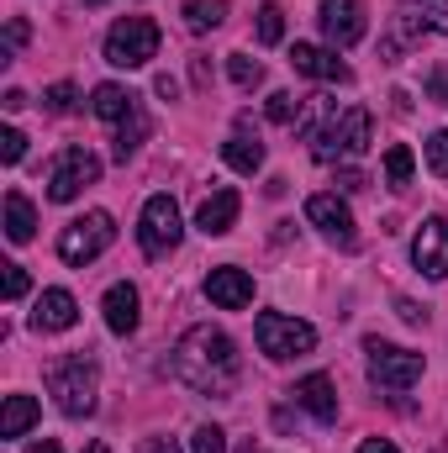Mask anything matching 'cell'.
Wrapping results in <instances>:
<instances>
[{
  "label": "cell",
  "mask_w": 448,
  "mask_h": 453,
  "mask_svg": "<svg viewBox=\"0 0 448 453\" xmlns=\"http://www.w3.org/2000/svg\"><path fill=\"white\" fill-rule=\"evenodd\" d=\"M174 380L190 385L196 395H232L237 380H243L237 342L227 338L222 327H212V322L190 327L185 338L174 342Z\"/></svg>",
  "instance_id": "cell-1"
},
{
  "label": "cell",
  "mask_w": 448,
  "mask_h": 453,
  "mask_svg": "<svg viewBox=\"0 0 448 453\" xmlns=\"http://www.w3.org/2000/svg\"><path fill=\"white\" fill-rule=\"evenodd\" d=\"M369 132H375V116L364 106H348V111H328V121L312 132V158L317 164H343V158H359L369 148Z\"/></svg>",
  "instance_id": "cell-2"
},
{
  "label": "cell",
  "mask_w": 448,
  "mask_h": 453,
  "mask_svg": "<svg viewBox=\"0 0 448 453\" xmlns=\"http://www.w3.org/2000/svg\"><path fill=\"white\" fill-rule=\"evenodd\" d=\"M48 390H53V406L64 417H90L96 411V390H101V369L90 353H69L48 369Z\"/></svg>",
  "instance_id": "cell-3"
},
{
  "label": "cell",
  "mask_w": 448,
  "mask_h": 453,
  "mask_svg": "<svg viewBox=\"0 0 448 453\" xmlns=\"http://www.w3.org/2000/svg\"><path fill=\"white\" fill-rule=\"evenodd\" d=\"M112 242H116L112 211H85V217H74V222L58 232V258L74 264V269H85V264H96Z\"/></svg>",
  "instance_id": "cell-4"
},
{
  "label": "cell",
  "mask_w": 448,
  "mask_h": 453,
  "mask_svg": "<svg viewBox=\"0 0 448 453\" xmlns=\"http://www.w3.org/2000/svg\"><path fill=\"white\" fill-rule=\"evenodd\" d=\"M253 338H259V353L264 358H306L317 348V327L312 322H296L285 311H259Z\"/></svg>",
  "instance_id": "cell-5"
},
{
  "label": "cell",
  "mask_w": 448,
  "mask_h": 453,
  "mask_svg": "<svg viewBox=\"0 0 448 453\" xmlns=\"http://www.w3.org/2000/svg\"><path fill=\"white\" fill-rule=\"evenodd\" d=\"M448 32V0H406L390 21V42H385V58H396L401 48L422 42V37H444Z\"/></svg>",
  "instance_id": "cell-6"
},
{
  "label": "cell",
  "mask_w": 448,
  "mask_h": 453,
  "mask_svg": "<svg viewBox=\"0 0 448 453\" xmlns=\"http://www.w3.org/2000/svg\"><path fill=\"white\" fill-rule=\"evenodd\" d=\"M148 58H158V27L148 16H121L106 32V64L116 69H143Z\"/></svg>",
  "instance_id": "cell-7"
},
{
  "label": "cell",
  "mask_w": 448,
  "mask_h": 453,
  "mask_svg": "<svg viewBox=\"0 0 448 453\" xmlns=\"http://www.w3.org/2000/svg\"><path fill=\"white\" fill-rule=\"evenodd\" d=\"M180 237H185L180 206H174L169 196H148V206H143V217H137V242H143V253H148V258H169V253L180 248Z\"/></svg>",
  "instance_id": "cell-8"
},
{
  "label": "cell",
  "mask_w": 448,
  "mask_h": 453,
  "mask_svg": "<svg viewBox=\"0 0 448 453\" xmlns=\"http://www.w3.org/2000/svg\"><path fill=\"white\" fill-rule=\"evenodd\" d=\"M101 180V158L90 153V148H64L53 164H48V201H58V206H69L85 185H96Z\"/></svg>",
  "instance_id": "cell-9"
},
{
  "label": "cell",
  "mask_w": 448,
  "mask_h": 453,
  "mask_svg": "<svg viewBox=\"0 0 448 453\" xmlns=\"http://www.w3.org/2000/svg\"><path fill=\"white\" fill-rule=\"evenodd\" d=\"M364 353H369V380L385 385V390H412V385L422 380V353H412V348H396V342L369 338Z\"/></svg>",
  "instance_id": "cell-10"
},
{
  "label": "cell",
  "mask_w": 448,
  "mask_h": 453,
  "mask_svg": "<svg viewBox=\"0 0 448 453\" xmlns=\"http://www.w3.org/2000/svg\"><path fill=\"white\" fill-rule=\"evenodd\" d=\"M306 222L317 226L328 242H337L343 253H353V248H359V226H353V211L337 201V190H322V196H312V201H306Z\"/></svg>",
  "instance_id": "cell-11"
},
{
  "label": "cell",
  "mask_w": 448,
  "mask_h": 453,
  "mask_svg": "<svg viewBox=\"0 0 448 453\" xmlns=\"http://www.w3.org/2000/svg\"><path fill=\"white\" fill-rule=\"evenodd\" d=\"M322 37L333 48H353L364 32H369V16H364V0H322Z\"/></svg>",
  "instance_id": "cell-12"
},
{
  "label": "cell",
  "mask_w": 448,
  "mask_h": 453,
  "mask_svg": "<svg viewBox=\"0 0 448 453\" xmlns=\"http://www.w3.org/2000/svg\"><path fill=\"white\" fill-rule=\"evenodd\" d=\"M290 69L306 74V80H328V85H348L353 69L337 58V48H317V42H296L290 48Z\"/></svg>",
  "instance_id": "cell-13"
},
{
  "label": "cell",
  "mask_w": 448,
  "mask_h": 453,
  "mask_svg": "<svg viewBox=\"0 0 448 453\" xmlns=\"http://www.w3.org/2000/svg\"><path fill=\"white\" fill-rule=\"evenodd\" d=\"M412 258L428 280H448V217H428L417 242H412Z\"/></svg>",
  "instance_id": "cell-14"
},
{
  "label": "cell",
  "mask_w": 448,
  "mask_h": 453,
  "mask_svg": "<svg viewBox=\"0 0 448 453\" xmlns=\"http://www.w3.org/2000/svg\"><path fill=\"white\" fill-rule=\"evenodd\" d=\"M206 296H212V306H222V311H243V306H253V280H248V269L222 264V269L206 274Z\"/></svg>",
  "instance_id": "cell-15"
},
{
  "label": "cell",
  "mask_w": 448,
  "mask_h": 453,
  "mask_svg": "<svg viewBox=\"0 0 448 453\" xmlns=\"http://www.w3.org/2000/svg\"><path fill=\"white\" fill-rule=\"evenodd\" d=\"M101 311H106V327H112L116 338H132L137 333V322H143V301H137V285H112L106 290V301H101Z\"/></svg>",
  "instance_id": "cell-16"
},
{
  "label": "cell",
  "mask_w": 448,
  "mask_h": 453,
  "mask_svg": "<svg viewBox=\"0 0 448 453\" xmlns=\"http://www.w3.org/2000/svg\"><path fill=\"white\" fill-rule=\"evenodd\" d=\"M74 322H80V306H74L69 290H42L37 296V311H32V327L37 333H69Z\"/></svg>",
  "instance_id": "cell-17"
},
{
  "label": "cell",
  "mask_w": 448,
  "mask_h": 453,
  "mask_svg": "<svg viewBox=\"0 0 448 453\" xmlns=\"http://www.w3.org/2000/svg\"><path fill=\"white\" fill-rule=\"evenodd\" d=\"M237 211H243V196H237V190H212V196L201 201V211H196V226H201L206 237H222V232H232Z\"/></svg>",
  "instance_id": "cell-18"
},
{
  "label": "cell",
  "mask_w": 448,
  "mask_h": 453,
  "mask_svg": "<svg viewBox=\"0 0 448 453\" xmlns=\"http://www.w3.org/2000/svg\"><path fill=\"white\" fill-rule=\"evenodd\" d=\"M290 395H296V406H306L317 422H337V390H333L328 374H306Z\"/></svg>",
  "instance_id": "cell-19"
},
{
  "label": "cell",
  "mask_w": 448,
  "mask_h": 453,
  "mask_svg": "<svg viewBox=\"0 0 448 453\" xmlns=\"http://www.w3.org/2000/svg\"><path fill=\"white\" fill-rule=\"evenodd\" d=\"M137 106H143V101H137L132 90H121V85H96V96H90V111L101 116L106 127H121Z\"/></svg>",
  "instance_id": "cell-20"
},
{
  "label": "cell",
  "mask_w": 448,
  "mask_h": 453,
  "mask_svg": "<svg viewBox=\"0 0 448 453\" xmlns=\"http://www.w3.org/2000/svg\"><path fill=\"white\" fill-rule=\"evenodd\" d=\"M222 158L237 169V174H259V169H264V142L237 132V137H227L222 142Z\"/></svg>",
  "instance_id": "cell-21"
},
{
  "label": "cell",
  "mask_w": 448,
  "mask_h": 453,
  "mask_svg": "<svg viewBox=\"0 0 448 453\" xmlns=\"http://www.w3.org/2000/svg\"><path fill=\"white\" fill-rule=\"evenodd\" d=\"M180 16H185V27H190L196 37H201V32H217L227 21V0H185Z\"/></svg>",
  "instance_id": "cell-22"
},
{
  "label": "cell",
  "mask_w": 448,
  "mask_h": 453,
  "mask_svg": "<svg viewBox=\"0 0 448 453\" xmlns=\"http://www.w3.org/2000/svg\"><path fill=\"white\" fill-rule=\"evenodd\" d=\"M32 422H37V401H32V395H5V411H0V438H21Z\"/></svg>",
  "instance_id": "cell-23"
},
{
  "label": "cell",
  "mask_w": 448,
  "mask_h": 453,
  "mask_svg": "<svg viewBox=\"0 0 448 453\" xmlns=\"http://www.w3.org/2000/svg\"><path fill=\"white\" fill-rule=\"evenodd\" d=\"M32 226H37L32 201H27L21 190H11V196H5V237H11V242H27V237H32Z\"/></svg>",
  "instance_id": "cell-24"
},
{
  "label": "cell",
  "mask_w": 448,
  "mask_h": 453,
  "mask_svg": "<svg viewBox=\"0 0 448 453\" xmlns=\"http://www.w3.org/2000/svg\"><path fill=\"white\" fill-rule=\"evenodd\" d=\"M227 74H232L237 90H259V85H264V64L248 58V53H227Z\"/></svg>",
  "instance_id": "cell-25"
},
{
  "label": "cell",
  "mask_w": 448,
  "mask_h": 453,
  "mask_svg": "<svg viewBox=\"0 0 448 453\" xmlns=\"http://www.w3.org/2000/svg\"><path fill=\"white\" fill-rule=\"evenodd\" d=\"M412 169H417V164H412V148H401V142L385 148V185H390V190H406V185H412Z\"/></svg>",
  "instance_id": "cell-26"
},
{
  "label": "cell",
  "mask_w": 448,
  "mask_h": 453,
  "mask_svg": "<svg viewBox=\"0 0 448 453\" xmlns=\"http://www.w3.org/2000/svg\"><path fill=\"white\" fill-rule=\"evenodd\" d=\"M301 106H306V101H296L290 90H274L264 111H269V121H280V127H296V121H301Z\"/></svg>",
  "instance_id": "cell-27"
},
{
  "label": "cell",
  "mask_w": 448,
  "mask_h": 453,
  "mask_svg": "<svg viewBox=\"0 0 448 453\" xmlns=\"http://www.w3.org/2000/svg\"><path fill=\"white\" fill-rule=\"evenodd\" d=\"M280 37H285V11H280V5H264V11H259V42L274 48Z\"/></svg>",
  "instance_id": "cell-28"
},
{
  "label": "cell",
  "mask_w": 448,
  "mask_h": 453,
  "mask_svg": "<svg viewBox=\"0 0 448 453\" xmlns=\"http://www.w3.org/2000/svg\"><path fill=\"white\" fill-rule=\"evenodd\" d=\"M422 153H428V169L448 180V127H444V132H433V137L422 142Z\"/></svg>",
  "instance_id": "cell-29"
},
{
  "label": "cell",
  "mask_w": 448,
  "mask_h": 453,
  "mask_svg": "<svg viewBox=\"0 0 448 453\" xmlns=\"http://www.w3.org/2000/svg\"><path fill=\"white\" fill-rule=\"evenodd\" d=\"M42 106H48L53 116H69V111H74V85H69V80H64V85H53V90L42 96Z\"/></svg>",
  "instance_id": "cell-30"
},
{
  "label": "cell",
  "mask_w": 448,
  "mask_h": 453,
  "mask_svg": "<svg viewBox=\"0 0 448 453\" xmlns=\"http://www.w3.org/2000/svg\"><path fill=\"white\" fill-rule=\"evenodd\" d=\"M190 453H227L222 427H196V438H190Z\"/></svg>",
  "instance_id": "cell-31"
},
{
  "label": "cell",
  "mask_w": 448,
  "mask_h": 453,
  "mask_svg": "<svg viewBox=\"0 0 448 453\" xmlns=\"http://www.w3.org/2000/svg\"><path fill=\"white\" fill-rule=\"evenodd\" d=\"M0 158H5V164H21V158H27V137H21L16 127L0 132Z\"/></svg>",
  "instance_id": "cell-32"
},
{
  "label": "cell",
  "mask_w": 448,
  "mask_h": 453,
  "mask_svg": "<svg viewBox=\"0 0 448 453\" xmlns=\"http://www.w3.org/2000/svg\"><path fill=\"white\" fill-rule=\"evenodd\" d=\"M5 269V301H21L27 296V269L21 264H0Z\"/></svg>",
  "instance_id": "cell-33"
},
{
  "label": "cell",
  "mask_w": 448,
  "mask_h": 453,
  "mask_svg": "<svg viewBox=\"0 0 448 453\" xmlns=\"http://www.w3.org/2000/svg\"><path fill=\"white\" fill-rule=\"evenodd\" d=\"M428 96H433L438 106H448V64H438V69L428 74Z\"/></svg>",
  "instance_id": "cell-34"
},
{
  "label": "cell",
  "mask_w": 448,
  "mask_h": 453,
  "mask_svg": "<svg viewBox=\"0 0 448 453\" xmlns=\"http://www.w3.org/2000/svg\"><path fill=\"white\" fill-rule=\"evenodd\" d=\"M137 453H180V443H174V438H143Z\"/></svg>",
  "instance_id": "cell-35"
},
{
  "label": "cell",
  "mask_w": 448,
  "mask_h": 453,
  "mask_svg": "<svg viewBox=\"0 0 448 453\" xmlns=\"http://www.w3.org/2000/svg\"><path fill=\"white\" fill-rule=\"evenodd\" d=\"M396 311H401V322H412V327H422V322H428V311H422V306H412V301H396Z\"/></svg>",
  "instance_id": "cell-36"
},
{
  "label": "cell",
  "mask_w": 448,
  "mask_h": 453,
  "mask_svg": "<svg viewBox=\"0 0 448 453\" xmlns=\"http://www.w3.org/2000/svg\"><path fill=\"white\" fill-rule=\"evenodd\" d=\"M364 185H369V180H364L359 169H343V174H337V190H364Z\"/></svg>",
  "instance_id": "cell-37"
},
{
  "label": "cell",
  "mask_w": 448,
  "mask_h": 453,
  "mask_svg": "<svg viewBox=\"0 0 448 453\" xmlns=\"http://www.w3.org/2000/svg\"><path fill=\"white\" fill-rule=\"evenodd\" d=\"M5 37H11V48H21V42H27V21H21V16H11V27H5Z\"/></svg>",
  "instance_id": "cell-38"
},
{
  "label": "cell",
  "mask_w": 448,
  "mask_h": 453,
  "mask_svg": "<svg viewBox=\"0 0 448 453\" xmlns=\"http://www.w3.org/2000/svg\"><path fill=\"white\" fill-rule=\"evenodd\" d=\"M359 453H401L390 438H369V443H359Z\"/></svg>",
  "instance_id": "cell-39"
},
{
  "label": "cell",
  "mask_w": 448,
  "mask_h": 453,
  "mask_svg": "<svg viewBox=\"0 0 448 453\" xmlns=\"http://www.w3.org/2000/svg\"><path fill=\"white\" fill-rule=\"evenodd\" d=\"M158 96H164V101H174V96H180V85H174L169 74H158Z\"/></svg>",
  "instance_id": "cell-40"
},
{
  "label": "cell",
  "mask_w": 448,
  "mask_h": 453,
  "mask_svg": "<svg viewBox=\"0 0 448 453\" xmlns=\"http://www.w3.org/2000/svg\"><path fill=\"white\" fill-rule=\"evenodd\" d=\"M27 453H64V449H58L53 438H42V443H32V449H27Z\"/></svg>",
  "instance_id": "cell-41"
},
{
  "label": "cell",
  "mask_w": 448,
  "mask_h": 453,
  "mask_svg": "<svg viewBox=\"0 0 448 453\" xmlns=\"http://www.w3.org/2000/svg\"><path fill=\"white\" fill-rule=\"evenodd\" d=\"M85 453H112V449H106V443H101V438H96V443H85Z\"/></svg>",
  "instance_id": "cell-42"
},
{
  "label": "cell",
  "mask_w": 448,
  "mask_h": 453,
  "mask_svg": "<svg viewBox=\"0 0 448 453\" xmlns=\"http://www.w3.org/2000/svg\"><path fill=\"white\" fill-rule=\"evenodd\" d=\"M243 453H264V449H253V443H243Z\"/></svg>",
  "instance_id": "cell-43"
},
{
  "label": "cell",
  "mask_w": 448,
  "mask_h": 453,
  "mask_svg": "<svg viewBox=\"0 0 448 453\" xmlns=\"http://www.w3.org/2000/svg\"><path fill=\"white\" fill-rule=\"evenodd\" d=\"M90 5H101V0H90Z\"/></svg>",
  "instance_id": "cell-44"
}]
</instances>
